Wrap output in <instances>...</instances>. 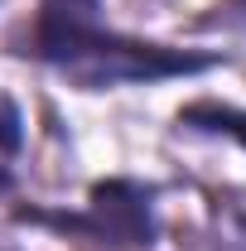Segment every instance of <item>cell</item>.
<instances>
[{"instance_id":"obj_1","label":"cell","mask_w":246,"mask_h":251,"mask_svg":"<svg viewBox=\"0 0 246 251\" xmlns=\"http://www.w3.org/2000/svg\"><path fill=\"white\" fill-rule=\"evenodd\" d=\"M39 53L58 63L82 87H116V82H150L169 73H198L203 58L169 53L154 44H130L97 29L92 0H44L39 20Z\"/></svg>"}]
</instances>
